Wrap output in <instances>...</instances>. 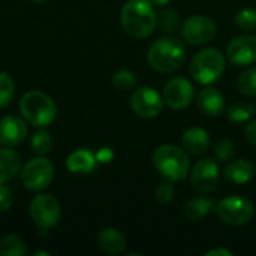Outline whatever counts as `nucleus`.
Instances as JSON below:
<instances>
[{
	"instance_id": "obj_16",
	"label": "nucleus",
	"mask_w": 256,
	"mask_h": 256,
	"mask_svg": "<svg viewBox=\"0 0 256 256\" xmlns=\"http://www.w3.org/2000/svg\"><path fill=\"white\" fill-rule=\"evenodd\" d=\"M96 154L87 148H78L68 156L66 168L74 174H88L96 168Z\"/></svg>"
},
{
	"instance_id": "obj_31",
	"label": "nucleus",
	"mask_w": 256,
	"mask_h": 256,
	"mask_svg": "<svg viewBox=\"0 0 256 256\" xmlns=\"http://www.w3.org/2000/svg\"><path fill=\"white\" fill-rule=\"evenodd\" d=\"M154 195H156L158 202H160V204H170V202L174 200V195H176V190H174L172 183H171V182L160 183V184L156 188Z\"/></svg>"
},
{
	"instance_id": "obj_5",
	"label": "nucleus",
	"mask_w": 256,
	"mask_h": 256,
	"mask_svg": "<svg viewBox=\"0 0 256 256\" xmlns=\"http://www.w3.org/2000/svg\"><path fill=\"white\" fill-rule=\"evenodd\" d=\"M225 56L216 48H206L196 52L190 62V75L202 86L216 82L225 72Z\"/></svg>"
},
{
	"instance_id": "obj_4",
	"label": "nucleus",
	"mask_w": 256,
	"mask_h": 256,
	"mask_svg": "<svg viewBox=\"0 0 256 256\" xmlns=\"http://www.w3.org/2000/svg\"><path fill=\"white\" fill-rule=\"evenodd\" d=\"M20 111L24 120L34 128H46L50 126L56 116L57 108L54 100L44 92L32 90L27 92L20 100Z\"/></svg>"
},
{
	"instance_id": "obj_26",
	"label": "nucleus",
	"mask_w": 256,
	"mask_h": 256,
	"mask_svg": "<svg viewBox=\"0 0 256 256\" xmlns=\"http://www.w3.org/2000/svg\"><path fill=\"white\" fill-rule=\"evenodd\" d=\"M30 146H32V150L34 153L44 156V154L50 153L52 148V136L46 130H39L32 136Z\"/></svg>"
},
{
	"instance_id": "obj_29",
	"label": "nucleus",
	"mask_w": 256,
	"mask_h": 256,
	"mask_svg": "<svg viewBox=\"0 0 256 256\" xmlns=\"http://www.w3.org/2000/svg\"><path fill=\"white\" fill-rule=\"evenodd\" d=\"M112 84L118 90H129V88H134V86L136 84V76H135V74L132 70L122 69L114 75Z\"/></svg>"
},
{
	"instance_id": "obj_33",
	"label": "nucleus",
	"mask_w": 256,
	"mask_h": 256,
	"mask_svg": "<svg viewBox=\"0 0 256 256\" xmlns=\"http://www.w3.org/2000/svg\"><path fill=\"white\" fill-rule=\"evenodd\" d=\"M112 158H114V153H112V150L108 148V147H104V148H100V150L96 153V159H98L99 162H102V164L111 162Z\"/></svg>"
},
{
	"instance_id": "obj_10",
	"label": "nucleus",
	"mask_w": 256,
	"mask_h": 256,
	"mask_svg": "<svg viewBox=\"0 0 256 256\" xmlns=\"http://www.w3.org/2000/svg\"><path fill=\"white\" fill-rule=\"evenodd\" d=\"M195 98V90L192 82L188 78L176 76L171 78L164 88V100L172 110H184L188 108Z\"/></svg>"
},
{
	"instance_id": "obj_18",
	"label": "nucleus",
	"mask_w": 256,
	"mask_h": 256,
	"mask_svg": "<svg viewBox=\"0 0 256 256\" xmlns=\"http://www.w3.org/2000/svg\"><path fill=\"white\" fill-rule=\"evenodd\" d=\"M98 242L108 255H122L126 250V237L116 228H104L98 236Z\"/></svg>"
},
{
	"instance_id": "obj_14",
	"label": "nucleus",
	"mask_w": 256,
	"mask_h": 256,
	"mask_svg": "<svg viewBox=\"0 0 256 256\" xmlns=\"http://www.w3.org/2000/svg\"><path fill=\"white\" fill-rule=\"evenodd\" d=\"M27 135L26 123L16 116H6L0 120V146L16 147Z\"/></svg>"
},
{
	"instance_id": "obj_22",
	"label": "nucleus",
	"mask_w": 256,
	"mask_h": 256,
	"mask_svg": "<svg viewBox=\"0 0 256 256\" xmlns=\"http://www.w3.org/2000/svg\"><path fill=\"white\" fill-rule=\"evenodd\" d=\"M255 114V106L246 100L234 102L228 108V118L234 123H244L249 118H252Z\"/></svg>"
},
{
	"instance_id": "obj_35",
	"label": "nucleus",
	"mask_w": 256,
	"mask_h": 256,
	"mask_svg": "<svg viewBox=\"0 0 256 256\" xmlns=\"http://www.w3.org/2000/svg\"><path fill=\"white\" fill-rule=\"evenodd\" d=\"M207 256H219V255H224V256H232V252H230V250H226V249H213V250H208Z\"/></svg>"
},
{
	"instance_id": "obj_32",
	"label": "nucleus",
	"mask_w": 256,
	"mask_h": 256,
	"mask_svg": "<svg viewBox=\"0 0 256 256\" xmlns=\"http://www.w3.org/2000/svg\"><path fill=\"white\" fill-rule=\"evenodd\" d=\"M14 204V194L10 188L4 186V183H0V212H6Z\"/></svg>"
},
{
	"instance_id": "obj_24",
	"label": "nucleus",
	"mask_w": 256,
	"mask_h": 256,
	"mask_svg": "<svg viewBox=\"0 0 256 256\" xmlns=\"http://www.w3.org/2000/svg\"><path fill=\"white\" fill-rule=\"evenodd\" d=\"M180 18L176 9L172 8H164L158 14V26L160 27L162 32L165 33H174L178 28Z\"/></svg>"
},
{
	"instance_id": "obj_3",
	"label": "nucleus",
	"mask_w": 256,
	"mask_h": 256,
	"mask_svg": "<svg viewBox=\"0 0 256 256\" xmlns=\"http://www.w3.org/2000/svg\"><path fill=\"white\" fill-rule=\"evenodd\" d=\"M153 165L165 180L176 183L186 178L190 160L186 150L172 144H165L156 148L153 154Z\"/></svg>"
},
{
	"instance_id": "obj_8",
	"label": "nucleus",
	"mask_w": 256,
	"mask_h": 256,
	"mask_svg": "<svg viewBox=\"0 0 256 256\" xmlns=\"http://www.w3.org/2000/svg\"><path fill=\"white\" fill-rule=\"evenodd\" d=\"M60 204L52 195L40 194L30 202V216L33 222L42 230L56 226L60 220Z\"/></svg>"
},
{
	"instance_id": "obj_36",
	"label": "nucleus",
	"mask_w": 256,
	"mask_h": 256,
	"mask_svg": "<svg viewBox=\"0 0 256 256\" xmlns=\"http://www.w3.org/2000/svg\"><path fill=\"white\" fill-rule=\"evenodd\" d=\"M153 4H156V6H165V4H168L171 0H150Z\"/></svg>"
},
{
	"instance_id": "obj_30",
	"label": "nucleus",
	"mask_w": 256,
	"mask_h": 256,
	"mask_svg": "<svg viewBox=\"0 0 256 256\" xmlns=\"http://www.w3.org/2000/svg\"><path fill=\"white\" fill-rule=\"evenodd\" d=\"M236 153V146L230 140H220L214 147V159L218 162H226L230 160Z\"/></svg>"
},
{
	"instance_id": "obj_34",
	"label": "nucleus",
	"mask_w": 256,
	"mask_h": 256,
	"mask_svg": "<svg viewBox=\"0 0 256 256\" xmlns=\"http://www.w3.org/2000/svg\"><path fill=\"white\" fill-rule=\"evenodd\" d=\"M244 135H246V140H248L252 146H256V120L250 122V123L246 126Z\"/></svg>"
},
{
	"instance_id": "obj_2",
	"label": "nucleus",
	"mask_w": 256,
	"mask_h": 256,
	"mask_svg": "<svg viewBox=\"0 0 256 256\" xmlns=\"http://www.w3.org/2000/svg\"><path fill=\"white\" fill-rule=\"evenodd\" d=\"M186 58V48L177 38H162L154 40L147 51L148 64L162 74L178 69Z\"/></svg>"
},
{
	"instance_id": "obj_6",
	"label": "nucleus",
	"mask_w": 256,
	"mask_h": 256,
	"mask_svg": "<svg viewBox=\"0 0 256 256\" xmlns=\"http://www.w3.org/2000/svg\"><path fill=\"white\" fill-rule=\"evenodd\" d=\"M20 177L28 190H44L54 178V165L46 158H33L22 166Z\"/></svg>"
},
{
	"instance_id": "obj_15",
	"label": "nucleus",
	"mask_w": 256,
	"mask_h": 256,
	"mask_svg": "<svg viewBox=\"0 0 256 256\" xmlns=\"http://www.w3.org/2000/svg\"><path fill=\"white\" fill-rule=\"evenodd\" d=\"M198 106L206 116L216 117L225 108V98L218 88L206 87L198 93Z\"/></svg>"
},
{
	"instance_id": "obj_28",
	"label": "nucleus",
	"mask_w": 256,
	"mask_h": 256,
	"mask_svg": "<svg viewBox=\"0 0 256 256\" xmlns=\"http://www.w3.org/2000/svg\"><path fill=\"white\" fill-rule=\"evenodd\" d=\"M14 93H15L14 80L6 72H0V108L10 104Z\"/></svg>"
},
{
	"instance_id": "obj_19",
	"label": "nucleus",
	"mask_w": 256,
	"mask_h": 256,
	"mask_svg": "<svg viewBox=\"0 0 256 256\" xmlns=\"http://www.w3.org/2000/svg\"><path fill=\"white\" fill-rule=\"evenodd\" d=\"M183 148L190 154H202L210 147V138L208 134L201 128H190L183 134L182 138Z\"/></svg>"
},
{
	"instance_id": "obj_21",
	"label": "nucleus",
	"mask_w": 256,
	"mask_h": 256,
	"mask_svg": "<svg viewBox=\"0 0 256 256\" xmlns=\"http://www.w3.org/2000/svg\"><path fill=\"white\" fill-rule=\"evenodd\" d=\"M214 208V202L206 196H196L188 201L184 206V216L192 222H201Z\"/></svg>"
},
{
	"instance_id": "obj_23",
	"label": "nucleus",
	"mask_w": 256,
	"mask_h": 256,
	"mask_svg": "<svg viewBox=\"0 0 256 256\" xmlns=\"http://www.w3.org/2000/svg\"><path fill=\"white\" fill-rule=\"evenodd\" d=\"M24 254H26V244L20 237L9 234L0 240V255L22 256Z\"/></svg>"
},
{
	"instance_id": "obj_1",
	"label": "nucleus",
	"mask_w": 256,
	"mask_h": 256,
	"mask_svg": "<svg viewBox=\"0 0 256 256\" xmlns=\"http://www.w3.org/2000/svg\"><path fill=\"white\" fill-rule=\"evenodd\" d=\"M122 27L132 38H148L158 26V14L150 0H128L120 12Z\"/></svg>"
},
{
	"instance_id": "obj_27",
	"label": "nucleus",
	"mask_w": 256,
	"mask_h": 256,
	"mask_svg": "<svg viewBox=\"0 0 256 256\" xmlns=\"http://www.w3.org/2000/svg\"><path fill=\"white\" fill-rule=\"evenodd\" d=\"M236 24L243 32H255L256 30V9L244 8L236 15Z\"/></svg>"
},
{
	"instance_id": "obj_7",
	"label": "nucleus",
	"mask_w": 256,
	"mask_h": 256,
	"mask_svg": "<svg viewBox=\"0 0 256 256\" xmlns=\"http://www.w3.org/2000/svg\"><path fill=\"white\" fill-rule=\"evenodd\" d=\"M216 212L225 224L232 226H242L249 224L255 214L254 204L249 200L237 195L222 200L218 204Z\"/></svg>"
},
{
	"instance_id": "obj_11",
	"label": "nucleus",
	"mask_w": 256,
	"mask_h": 256,
	"mask_svg": "<svg viewBox=\"0 0 256 256\" xmlns=\"http://www.w3.org/2000/svg\"><path fill=\"white\" fill-rule=\"evenodd\" d=\"M130 106L134 112L144 118H153L162 112L164 99L153 87H140L132 93Z\"/></svg>"
},
{
	"instance_id": "obj_12",
	"label": "nucleus",
	"mask_w": 256,
	"mask_h": 256,
	"mask_svg": "<svg viewBox=\"0 0 256 256\" xmlns=\"http://www.w3.org/2000/svg\"><path fill=\"white\" fill-rule=\"evenodd\" d=\"M194 189H196L201 194H207L216 189L219 183V165L216 159L204 158L196 162V165L192 170L190 177Z\"/></svg>"
},
{
	"instance_id": "obj_37",
	"label": "nucleus",
	"mask_w": 256,
	"mask_h": 256,
	"mask_svg": "<svg viewBox=\"0 0 256 256\" xmlns=\"http://www.w3.org/2000/svg\"><path fill=\"white\" fill-rule=\"evenodd\" d=\"M33 3H42V2H45V0H32Z\"/></svg>"
},
{
	"instance_id": "obj_13",
	"label": "nucleus",
	"mask_w": 256,
	"mask_h": 256,
	"mask_svg": "<svg viewBox=\"0 0 256 256\" xmlns=\"http://www.w3.org/2000/svg\"><path fill=\"white\" fill-rule=\"evenodd\" d=\"M226 57L236 66H246L256 62V34L234 38L228 44Z\"/></svg>"
},
{
	"instance_id": "obj_20",
	"label": "nucleus",
	"mask_w": 256,
	"mask_h": 256,
	"mask_svg": "<svg viewBox=\"0 0 256 256\" xmlns=\"http://www.w3.org/2000/svg\"><path fill=\"white\" fill-rule=\"evenodd\" d=\"M21 171V158L10 147L0 148V183L12 180Z\"/></svg>"
},
{
	"instance_id": "obj_9",
	"label": "nucleus",
	"mask_w": 256,
	"mask_h": 256,
	"mask_svg": "<svg viewBox=\"0 0 256 256\" xmlns=\"http://www.w3.org/2000/svg\"><path fill=\"white\" fill-rule=\"evenodd\" d=\"M182 36L190 45H204L216 36V24L206 15H192L182 26Z\"/></svg>"
},
{
	"instance_id": "obj_17",
	"label": "nucleus",
	"mask_w": 256,
	"mask_h": 256,
	"mask_svg": "<svg viewBox=\"0 0 256 256\" xmlns=\"http://www.w3.org/2000/svg\"><path fill=\"white\" fill-rule=\"evenodd\" d=\"M255 174V165L246 159H238L231 162L224 171L225 178L234 184H246L254 180Z\"/></svg>"
},
{
	"instance_id": "obj_25",
	"label": "nucleus",
	"mask_w": 256,
	"mask_h": 256,
	"mask_svg": "<svg viewBox=\"0 0 256 256\" xmlns=\"http://www.w3.org/2000/svg\"><path fill=\"white\" fill-rule=\"evenodd\" d=\"M237 87L240 93L246 96H255L256 94V68H249L244 72L240 74L237 80Z\"/></svg>"
}]
</instances>
